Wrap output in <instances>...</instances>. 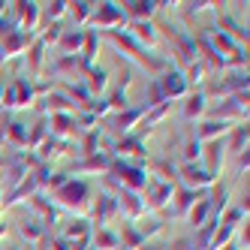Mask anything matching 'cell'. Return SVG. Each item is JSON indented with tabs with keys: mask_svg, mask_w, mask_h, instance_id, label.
Wrapping results in <instances>:
<instances>
[{
	"mask_svg": "<svg viewBox=\"0 0 250 250\" xmlns=\"http://www.w3.org/2000/svg\"><path fill=\"white\" fill-rule=\"evenodd\" d=\"M124 33H127V37H130L136 45H142L145 51H151V48L157 45V27H154V21H139V24H130Z\"/></svg>",
	"mask_w": 250,
	"mask_h": 250,
	"instance_id": "d6986e66",
	"label": "cell"
},
{
	"mask_svg": "<svg viewBox=\"0 0 250 250\" xmlns=\"http://www.w3.org/2000/svg\"><path fill=\"white\" fill-rule=\"evenodd\" d=\"M181 157H184V163H199V160H202V145L193 139V133H190V136H187V142H184Z\"/></svg>",
	"mask_w": 250,
	"mask_h": 250,
	"instance_id": "7bdbcfd3",
	"label": "cell"
},
{
	"mask_svg": "<svg viewBox=\"0 0 250 250\" xmlns=\"http://www.w3.org/2000/svg\"><path fill=\"white\" fill-rule=\"evenodd\" d=\"M91 12H94V3H84V0H82V3H69V9H66V15H69V19H73L79 27H82V24H87Z\"/></svg>",
	"mask_w": 250,
	"mask_h": 250,
	"instance_id": "60d3db41",
	"label": "cell"
},
{
	"mask_svg": "<svg viewBox=\"0 0 250 250\" xmlns=\"http://www.w3.org/2000/svg\"><path fill=\"white\" fill-rule=\"evenodd\" d=\"M66 9H69V3H63V0H55V3H40V19L45 15L51 24H58L66 15Z\"/></svg>",
	"mask_w": 250,
	"mask_h": 250,
	"instance_id": "f35d334b",
	"label": "cell"
},
{
	"mask_svg": "<svg viewBox=\"0 0 250 250\" xmlns=\"http://www.w3.org/2000/svg\"><path fill=\"white\" fill-rule=\"evenodd\" d=\"M208 217H211V205H208V199H205V193H202L199 199L193 202V208L187 211V220H190V223H193L196 229H199V226H202V223H205Z\"/></svg>",
	"mask_w": 250,
	"mask_h": 250,
	"instance_id": "d590c367",
	"label": "cell"
},
{
	"mask_svg": "<svg viewBox=\"0 0 250 250\" xmlns=\"http://www.w3.org/2000/svg\"><path fill=\"white\" fill-rule=\"evenodd\" d=\"M130 84H133V69H130V66H124V69H121V76H118V91H127Z\"/></svg>",
	"mask_w": 250,
	"mask_h": 250,
	"instance_id": "f907efd6",
	"label": "cell"
},
{
	"mask_svg": "<svg viewBox=\"0 0 250 250\" xmlns=\"http://www.w3.org/2000/svg\"><path fill=\"white\" fill-rule=\"evenodd\" d=\"M42 109H45L48 115H73V112H76V105L69 103L61 91H55V94L48 91V97H45V105H42Z\"/></svg>",
	"mask_w": 250,
	"mask_h": 250,
	"instance_id": "f1b7e54d",
	"label": "cell"
},
{
	"mask_svg": "<svg viewBox=\"0 0 250 250\" xmlns=\"http://www.w3.org/2000/svg\"><path fill=\"white\" fill-rule=\"evenodd\" d=\"M166 37H169V42H172V48H175L178 61H181L184 66L193 63V61H199V55H196V45H193V37H190L187 30H166Z\"/></svg>",
	"mask_w": 250,
	"mask_h": 250,
	"instance_id": "4fadbf2b",
	"label": "cell"
},
{
	"mask_svg": "<svg viewBox=\"0 0 250 250\" xmlns=\"http://www.w3.org/2000/svg\"><path fill=\"white\" fill-rule=\"evenodd\" d=\"M3 166H6V160H3V154H0V172H3Z\"/></svg>",
	"mask_w": 250,
	"mask_h": 250,
	"instance_id": "9f6ffc18",
	"label": "cell"
},
{
	"mask_svg": "<svg viewBox=\"0 0 250 250\" xmlns=\"http://www.w3.org/2000/svg\"><path fill=\"white\" fill-rule=\"evenodd\" d=\"M30 208H37V211L42 214V223H58V220H61V211L51 205V202H45L42 193H33V196H30Z\"/></svg>",
	"mask_w": 250,
	"mask_h": 250,
	"instance_id": "4dcf8cb0",
	"label": "cell"
},
{
	"mask_svg": "<svg viewBox=\"0 0 250 250\" xmlns=\"http://www.w3.org/2000/svg\"><path fill=\"white\" fill-rule=\"evenodd\" d=\"M211 121L247 124V91H244V94H235V97H226L220 105H214V109H211Z\"/></svg>",
	"mask_w": 250,
	"mask_h": 250,
	"instance_id": "277c9868",
	"label": "cell"
},
{
	"mask_svg": "<svg viewBox=\"0 0 250 250\" xmlns=\"http://www.w3.org/2000/svg\"><path fill=\"white\" fill-rule=\"evenodd\" d=\"M145 109H154V105H163L166 103V97H163V91H160V84H157V79H151L148 82V87H145Z\"/></svg>",
	"mask_w": 250,
	"mask_h": 250,
	"instance_id": "f6af8a7d",
	"label": "cell"
},
{
	"mask_svg": "<svg viewBox=\"0 0 250 250\" xmlns=\"http://www.w3.org/2000/svg\"><path fill=\"white\" fill-rule=\"evenodd\" d=\"M45 45L37 40V42H33V48L27 51V69H30V76H40L42 73V63H45Z\"/></svg>",
	"mask_w": 250,
	"mask_h": 250,
	"instance_id": "74e56055",
	"label": "cell"
},
{
	"mask_svg": "<svg viewBox=\"0 0 250 250\" xmlns=\"http://www.w3.org/2000/svg\"><path fill=\"white\" fill-rule=\"evenodd\" d=\"M91 244H94V250H115V247H121V238H118V232H112L105 226L91 235Z\"/></svg>",
	"mask_w": 250,
	"mask_h": 250,
	"instance_id": "836d02e7",
	"label": "cell"
},
{
	"mask_svg": "<svg viewBox=\"0 0 250 250\" xmlns=\"http://www.w3.org/2000/svg\"><path fill=\"white\" fill-rule=\"evenodd\" d=\"M51 76L55 79H66V76H84V66L79 61V55H61L55 63H51Z\"/></svg>",
	"mask_w": 250,
	"mask_h": 250,
	"instance_id": "44dd1931",
	"label": "cell"
},
{
	"mask_svg": "<svg viewBox=\"0 0 250 250\" xmlns=\"http://www.w3.org/2000/svg\"><path fill=\"white\" fill-rule=\"evenodd\" d=\"M247 139H250L247 124L232 127V130H229V139H226V151H232V154H244V151H247Z\"/></svg>",
	"mask_w": 250,
	"mask_h": 250,
	"instance_id": "f546056e",
	"label": "cell"
},
{
	"mask_svg": "<svg viewBox=\"0 0 250 250\" xmlns=\"http://www.w3.org/2000/svg\"><path fill=\"white\" fill-rule=\"evenodd\" d=\"M172 112V103H163V105H154V109H148L145 112V124H142V127H154V124H160V121H163L166 115Z\"/></svg>",
	"mask_w": 250,
	"mask_h": 250,
	"instance_id": "ee69618b",
	"label": "cell"
},
{
	"mask_svg": "<svg viewBox=\"0 0 250 250\" xmlns=\"http://www.w3.org/2000/svg\"><path fill=\"white\" fill-rule=\"evenodd\" d=\"M172 193H175V184H160L148 178V187L142 190V205H145V211H160L169 205Z\"/></svg>",
	"mask_w": 250,
	"mask_h": 250,
	"instance_id": "ba28073f",
	"label": "cell"
},
{
	"mask_svg": "<svg viewBox=\"0 0 250 250\" xmlns=\"http://www.w3.org/2000/svg\"><path fill=\"white\" fill-rule=\"evenodd\" d=\"M112 154L109 151H97V154H91V157H82L79 163L73 166V172H69V178L73 175H109V169H112Z\"/></svg>",
	"mask_w": 250,
	"mask_h": 250,
	"instance_id": "9c48e42d",
	"label": "cell"
},
{
	"mask_svg": "<svg viewBox=\"0 0 250 250\" xmlns=\"http://www.w3.org/2000/svg\"><path fill=\"white\" fill-rule=\"evenodd\" d=\"M202 193H193V190H175L172 193V199H175V205H172V217H187V211L193 208V202L199 199Z\"/></svg>",
	"mask_w": 250,
	"mask_h": 250,
	"instance_id": "484cf974",
	"label": "cell"
},
{
	"mask_svg": "<svg viewBox=\"0 0 250 250\" xmlns=\"http://www.w3.org/2000/svg\"><path fill=\"white\" fill-rule=\"evenodd\" d=\"M118 238H121V247H124V250H139V247H145V244H148L145 238L139 235L136 223H127V220H124V232H121Z\"/></svg>",
	"mask_w": 250,
	"mask_h": 250,
	"instance_id": "e575fe53",
	"label": "cell"
},
{
	"mask_svg": "<svg viewBox=\"0 0 250 250\" xmlns=\"http://www.w3.org/2000/svg\"><path fill=\"white\" fill-rule=\"evenodd\" d=\"M205 76H208V66H205L202 61L187 63V73H184V82H187V84H202V82H205Z\"/></svg>",
	"mask_w": 250,
	"mask_h": 250,
	"instance_id": "b9f144b4",
	"label": "cell"
},
{
	"mask_svg": "<svg viewBox=\"0 0 250 250\" xmlns=\"http://www.w3.org/2000/svg\"><path fill=\"white\" fill-rule=\"evenodd\" d=\"M97 148H100V127H94V130L82 133L79 154H82V157H91V154H97Z\"/></svg>",
	"mask_w": 250,
	"mask_h": 250,
	"instance_id": "ab89813d",
	"label": "cell"
},
{
	"mask_svg": "<svg viewBox=\"0 0 250 250\" xmlns=\"http://www.w3.org/2000/svg\"><path fill=\"white\" fill-rule=\"evenodd\" d=\"M33 97H37V91H33V79H12L6 87H3V97H0V105L3 109H24V105H33Z\"/></svg>",
	"mask_w": 250,
	"mask_h": 250,
	"instance_id": "3957f363",
	"label": "cell"
},
{
	"mask_svg": "<svg viewBox=\"0 0 250 250\" xmlns=\"http://www.w3.org/2000/svg\"><path fill=\"white\" fill-rule=\"evenodd\" d=\"M82 42H84V30H63L58 40V48H61V55H79Z\"/></svg>",
	"mask_w": 250,
	"mask_h": 250,
	"instance_id": "83f0119b",
	"label": "cell"
},
{
	"mask_svg": "<svg viewBox=\"0 0 250 250\" xmlns=\"http://www.w3.org/2000/svg\"><path fill=\"white\" fill-rule=\"evenodd\" d=\"M124 21V9L121 3H94V12H91V19H87V27H100L103 33L105 30H118Z\"/></svg>",
	"mask_w": 250,
	"mask_h": 250,
	"instance_id": "5b68a950",
	"label": "cell"
},
{
	"mask_svg": "<svg viewBox=\"0 0 250 250\" xmlns=\"http://www.w3.org/2000/svg\"><path fill=\"white\" fill-rule=\"evenodd\" d=\"M9 6H12V15H15V21H12L15 30L33 37V30L40 24V3H9Z\"/></svg>",
	"mask_w": 250,
	"mask_h": 250,
	"instance_id": "8fae6325",
	"label": "cell"
},
{
	"mask_svg": "<svg viewBox=\"0 0 250 250\" xmlns=\"http://www.w3.org/2000/svg\"><path fill=\"white\" fill-rule=\"evenodd\" d=\"M103 40H105V42H112V45L121 51V55H124V58H130L136 66H142L151 79H160V76H163L166 69H169V61L148 55V51L142 48V45H136L124 30H105V33H103Z\"/></svg>",
	"mask_w": 250,
	"mask_h": 250,
	"instance_id": "6da1fadb",
	"label": "cell"
},
{
	"mask_svg": "<svg viewBox=\"0 0 250 250\" xmlns=\"http://www.w3.org/2000/svg\"><path fill=\"white\" fill-rule=\"evenodd\" d=\"M157 84H160V91H163L166 103H172V100H178V97H187V94H190V84L184 82V73H178V69H172V66L157 79Z\"/></svg>",
	"mask_w": 250,
	"mask_h": 250,
	"instance_id": "30bf717a",
	"label": "cell"
},
{
	"mask_svg": "<svg viewBox=\"0 0 250 250\" xmlns=\"http://www.w3.org/2000/svg\"><path fill=\"white\" fill-rule=\"evenodd\" d=\"M51 199L58 202V211H73L84 220V214L91 211V184L84 181V178H69L63 187H58L51 193Z\"/></svg>",
	"mask_w": 250,
	"mask_h": 250,
	"instance_id": "7a4b0ae2",
	"label": "cell"
},
{
	"mask_svg": "<svg viewBox=\"0 0 250 250\" xmlns=\"http://www.w3.org/2000/svg\"><path fill=\"white\" fill-rule=\"evenodd\" d=\"M205 112H208V94H202V91L190 94L187 103H184V118L187 121H196V118H202Z\"/></svg>",
	"mask_w": 250,
	"mask_h": 250,
	"instance_id": "4316f807",
	"label": "cell"
},
{
	"mask_svg": "<svg viewBox=\"0 0 250 250\" xmlns=\"http://www.w3.org/2000/svg\"><path fill=\"white\" fill-rule=\"evenodd\" d=\"M61 238H66L69 244H76V241H91V223H87V220H73V223L63 229Z\"/></svg>",
	"mask_w": 250,
	"mask_h": 250,
	"instance_id": "d6a6232c",
	"label": "cell"
},
{
	"mask_svg": "<svg viewBox=\"0 0 250 250\" xmlns=\"http://www.w3.org/2000/svg\"><path fill=\"white\" fill-rule=\"evenodd\" d=\"M136 229H139V235L148 241L151 235H157V232H163V223H160V220H148L145 226H139V223H136Z\"/></svg>",
	"mask_w": 250,
	"mask_h": 250,
	"instance_id": "681fc988",
	"label": "cell"
},
{
	"mask_svg": "<svg viewBox=\"0 0 250 250\" xmlns=\"http://www.w3.org/2000/svg\"><path fill=\"white\" fill-rule=\"evenodd\" d=\"M202 157H205V172L211 178H217L220 169H223V160H226V139H217V142H208V145H202Z\"/></svg>",
	"mask_w": 250,
	"mask_h": 250,
	"instance_id": "9a60e30c",
	"label": "cell"
},
{
	"mask_svg": "<svg viewBox=\"0 0 250 250\" xmlns=\"http://www.w3.org/2000/svg\"><path fill=\"white\" fill-rule=\"evenodd\" d=\"M247 166H250V154L244 151V154H238V172H247Z\"/></svg>",
	"mask_w": 250,
	"mask_h": 250,
	"instance_id": "816d5d0a",
	"label": "cell"
},
{
	"mask_svg": "<svg viewBox=\"0 0 250 250\" xmlns=\"http://www.w3.org/2000/svg\"><path fill=\"white\" fill-rule=\"evenodd\" d=\"M145 105L142 109H124V112H118V115H112V127H115V133L118 136H130V130L136 127V124L145 118Z\"/></svg>",
	"mask_w": 250,
	"mask_h": 250,
	"instance_id": "ffe728a7",
	"label": "cell"
},
{
	"mask_svg": "<svg viewBox=\"0 0 250 250\" xmlns=\"http://www.w3.org/2000/svg\"><path fill=\"white\" fill-rule=\"evenodd\" d=\"M19 232H21V238L24 241H30V244H37V241H45V223L42 220H21V226H19Z\"/></svg>",
	"mask_w": 250,
	"mask_h": 250,
	"instance_id": "1f68e13d",
	"label": "cell"
},
{
	"mask_svg": "<svg viewBox=\"0 0 250 250\" xmlns=\"http://www.w3.org/2000/svg\"><path fill=\"white\" fill-rule=\"evenodd\" d=\"M87 214H91V220L94 223H100V229H105V226H109L115 217H118V199H115V196H97V199L91 202V211H87Z\"/></svg>",
	"mask_w": 250,
	"mask_h": 250,
	"instance_id": "7c38bea8",
	"label": "cell"
},
{
	"mask_svg": "<svg viewBox=\"0 0 250 250\" xmlns=\"http://www.w3.org/2000/svg\"><path fill=\"white\" fill-rule=\"evenodd\" d=\"M205 199H208V205H211V217H220V211H226L229 208V187L220 181H214L211 187H208V196H205Z\"/></svg>",
	"mask_w": 250,
	"mask_h": 250,
	"instance_id": "603a6c76",
	"label": "cell"
},
{
	"mask_svg": "<svg viewBox=\"0 0 250 250\" xmlns=\"http://www.w3.org/2000/svg\"><path fill=\"white\" fill-rule=\"evenodd\" d=\"M48 118V136L51 139H61L66 145H73V139L82 136L79 124H76V112L73 115H45Z\"/></svg>",
	"mask_w": 250,
	"mask_h": 250,
	"instance_id": "52a82bcc",
	"label": "cell"
},
{
	"mask_svg": "<svg viewBox=\"0 0 250 250\" xmlns=\"http://www.w3.org/2000/svg\"><path fill=\"white\" fill-rule=\"evenodd\" d=\"M139 250H166V247H157V244H145V247H139Z\"/></svg>",
	"mask_w": 250,
	"mask_h": 250,
	"instance_id": "11a10c76",
	"label": "cell"
},
{
	"mask_svg": "<svg viewBox=\"0 0 250 250\" xmlns=\"http://www.w3.org/2000/svg\"><path fill=\"white\" fill-rule=\"evenodd\" d=\"M45 139H48V118H40V121L27 130V151H37Z\"/></svg>",
	"mask_w": 250,
	"mask_h": 250,
	"instance_id": "8d00e7d4",
	"label": "cell"
},
{
	"mask_svg": "<svg viewBox=\"0 0 250 250\" xmlns=\"http://www.w3.org/2000/svg\"><path fill=\"white\" fill-rule=\"evenodd\" d=\"M105 103H109V112H124V109H130V100H127V91H115L109 100H105Z\"/></svg>",
	"mask_w": 250,
	"mask_h": 250,
	"instance_id": "bcb514c9",
	"label": "cell"
},
{
	"mask_svg": "<svg viewBox=\"0 0 250 250\" xmlns=\"http://www.w3.org/2000/svg\"><path fill=\"white\" fill-rule=\"evenodd\" d=\"M229 124H223V121H202L199 127L193 130V139L199 142V145H208V142H217V139H226L229 136Z\"/></svg>",
	"mask_w": 250,
	"mask_h": 250,
	"instance_id": "2e32d148",
	"label": "cell"
},
{
	"mask_svg": "<svg viewBox=\"0 0 250 250\" xmlns=\"http://www.w3.org/2000/svg\"><path fill=\"white\" fill-rule=\"evenodd\" d=\"M0 97H3V87H0Z\"/></svg>",
	"mask_w": 250,
	"mask_h": 250,
	"instance_id": "680465c9",
	"label": "cell"
},
{
	"mask_svg": "<svg viewBox=\"0 0 250 250\" xmlns=\"http://www.w3.org/2000/svg\"><path fill=\"white\" fill-rule=\"evenodd\" d=\"M124 9V19L139 24V21H151L154 12L160 9V3H151V0H133V3H121Z\"/></svg>",
	"mask_w": 250,
	"mask_h": 250,
	"instance_id": "e0dca14e",
	"label": "cell"
},
{
	"mask_svg": "<svg viewBox=\"0 0 250 250\" xmlns=\"http://www.w3.org/2000/svg\"><path fill=\"white\" fill-rule=\"evenodd\" d=\"M3 142L9 148H15V154H21V148H27V127L21 121H9L3 130Z\"/></svg>",
	"mask_w": 250,
	"mask_h": 250,
	"instance_id": "cb8c5ba5",
	"label": "cell"
},
{
	"mask_svg": "<svg viewBox=\"0 0 250 250\" xmlns=\"http://www.w3.org/2000/svg\"><path fill=\"white\" fill-rule=\"evenodd\" d=\"M220 250H241V247H238L235 241H229V244H226V247H220Z\"/></svg>",
	"mask_w": 250,
	"mask_h": 250,
	"instance_id": "db71d44e",
	"label": "cell"
},
{
	"mask_svg": "<svg viewBox=\"0 0 250 250\" xmlns=\"http://www.w3.org/2000/svg\"><path fill=\"white\" fill-rule=\"evenodd\" d=\"M178 181L184 184V190H193V193H205L217 178H211L199 163H181L178 166Z\"/></svg>",
	"mask_w": 250,
	"mask_h": 250,
	"instance_id": "8992f818",
	"label": "cell"
},
{
	"mask_svg": "<svg viewBox=\"0 0 250 250\" xmlns=\"http://www.w3.org/2000/svg\"><path fill=\"white\" fill-rule=\"evenodd\" d=\"M30 33H21V30H12L9 37H3L0 40V51H3V63L6 61H12V58H19L21 51H27V45H30Z\"/></svg>",
	"mask_w": 250,
	"mask_h": 250,
	"instance_id": "ac0fdd59",
	"label": "cell"
},
{
	"mask_svg": "<svg viewBox=\"0 0 250 250\" xmlns=\"http://www.w3.org/2000/svg\"><path fill=\"white\" fill-rule=\"evenodd\" d=\"M69 148H73V145H66V142H61V139H51V136H48V139L42 142V145L37 148V151H40V157H37V160H40V163H45V166H48L51 160L63 157V154H66Z\"/></svg>",
	"mask_w": 250,
	"mask_h": 250,
	"instance_id": "d4e9b609",
	"label": "cell"
},
{
	"mask_svg": "<svg viewBox=\"0 0 250 250\" xmlns=\"http://www.w3.org/2000/svg\"><path fill=\"white\" fill-rule=\"evenodd\" d=\"M118 211L127 217V223L142 220V214H145V205H142V193L121 190V187H118Z\"/></svg>",
	"mask_w": 250,
	"mask_h": 250,
	"instance_id": "5bb4252c",
	"label": "cell"
},
{
	"mask_svg": "<svg viewBox=\"0 0 250 250\" xmlns=\"http://www.w3.org/2000/svg\"><path fill=\"white\" fill-rule=\"evenodd\" d=\"M82 84H84V91L91 94V100H97V97L105 91V84H109V73H105L103 66H97V63H94V66H91V69L84 73Z\"/></svg>",
	"mask_w": 250,
	"mask_h": 250,
	"instance_id": "7402d4cb",
	"label": "cell"
},
{
	"mask_svg": "<svg viewBox=\"0 0 250 250\" xmlns=\"http://www.w3.org/2000/svg\"><path fill=\"white\" fill-rule=\"evenodd\" d=\"M0 208H3V190H0Z\"/></svg>",
	"mask_w": 250,
	"mask_h": 250,
	"instance_id": "6f0895ef",
	"label": "cell"
},
{
	"mask_svg": "<svg viewBox=\"0 0 250 250\" xmlns=\"http://www.w3.org/2000/svg\"><path fill=\"white\" fill-rule=\"evenodd\" d=\"M115 250H124V247H115Z\"/></svg>",
	"mask_w": 250,
	"mask_h": 250,
	"instance_id": "91938a15",
	"label": "cell"
},
{
	"mask_svg": "<svg viewBox=\"0 0 250 250\" xmlns=\"http://www.w3.org/2000/svg\"><path fill=\"white\" fill-rule=\"evenodd\" d=\"M244 217H247V214H244L241 208H229V211H226V217H223L220 223H223V226H229V229H235V226H238Z\"/></svg>",
	"mask_w": 250,
	"mask_h": 250,
	"instance_id": "c3c4849f",
	"label": "cell"
},
{
	"mask_svg": "<svg viewBox=\"0 0 250 250\" xmlns=\"http://www.w3.org/2000/svg\"><path fill=\"white\" fill-rule=\"evenodd\" d=\"M6 232H9V226H6V223H0V241L6 238Z\"/></svg>",
	"mask_w": 250,
	"mask_h": 250,
	"instance_id": "f5cc1de1",
	"label": "cell"
},
{
	"mask_svg": "<svg viewBox=\"0 0 250 250\" xmlns=\"http://www.w3.org/2000/svg\"><path fill=\"white\" fill-rule=\"evenodd\" d=\"M61 33H63V30H61V24H48V27H45L42 33H40V42H42V45L48 48L51 42H58V40H61Z\"/></svg>",
	"mask_w": 250,
	"mask_h": 250,
	"instance_id": "7dc6e473",
	"label": "cell"
}]
</instances>
